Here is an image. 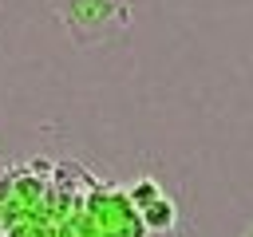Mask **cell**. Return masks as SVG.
<instances>
[{
  "instance_id": "obj_5",
  "label": "cell",
  "mask_w": 253,
  "mask_h": 237,
  "mask_svg": "<svg viewBox=\"0 0 253 237\" xmlns=\"http://www.w3.org/2000/svg\"><path fill=\"white\" fill-rule=\"evenodd\" d=\"M126 4H130V0H126Z\"/></svg>"
},
{
  "instance_id": "obj_3",
  "label": "cell",
  "mask_w": 253,
  "mask_h": 237,
  "mask_svg": "<svg viewBox=\"0 0 253 237\" xmlns=\"http://www.w3.org/2000/svg\"><path fill=\"white\" fill-rule=\"evenodd\" d=\"M154 198H162V190H158V182L154 178H138L134 186H130V201L142 209V205H150Z\"/></svg>"
},
{
  "instance_id": "obj_1",
  "label": "cell",
  "mask_w": 253,
  "mask_h": 237,
  "mask_svg": "<svg viewBox=\"0 0 253 237\" xmlns=\"http://www.w3.org/2000/svg\"><path fill=\"white\" fill-rule=\"evenodd\" d=\"M51 12L59 16L63 32L79 47L107 43L130 28V4L126 0H51Z\"/></svg>"
},
{
  "instance_id": "obj_4",
  "label": "cell",
  "mask_w": 253,
  "mask_h": 237,
  "mask_svg": "<svg viewBox=\"0 0 253 237\" xmlns=\"http://www.w3.org/2000/svg\"><path fill=\"white\" fill-rule=\"evenodd\" d=\"M241 237H253V221H249V225H245V233H241Z\"/></svg>"
},
{
  "instance_id": "obj_2",
  "label": "cell",
  "mask_w": 253,
  "mask_h": 237,
  "mask_svg": "<svg viewBox=\"0 0 253 237\" xmlns=\"http://www.w3.org/2000/svg\"><path fill=\"white\" fill-rule=\"evenodd\" d=\"M138 217H142V225H146V229H154V233H166V229H174V221H178V209H174V201L162 194V198H154L150 205H142V209H138Z\"/></svg>"
}]
</instances>
